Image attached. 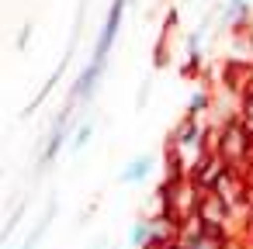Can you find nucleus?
Returning <instances> with one entry per match:
<instances>
[{
	"instance_id": "1",
	"label": "nucleus",
	"mask_w": 253,
	"mask_h": 249,
	"mask_svg": "<svg viewBox=\"0 0 253 249\" xmlns=\"http://www.w3.org/2000/svg\"><path fill=\"white\" fill-rule=\"evenodd\" d=\"M128 4H132V0H111L108 18H104V25H101V35H97V42H94V56H90V63L84 66L80 80L73 83V97H77L80 104H90L94 94H97V87H101V76H104V70H108V56H111V49H115V38H118V32H122V21H125Z\"/></svg>"
},
{
	"instance_id": "2",
	"label": "nucleus",
	"mask_w": 253,
	"mask_h": 249,
	"mask_svg": "<svg viewBox=\"0 0 253 249\" xmlns=\"http://www.w3.org/2000/svg\"><path fill=\"white\" fill-rule=\"evenodd\" d=\"M215 156H218L229 170H236V173H239V166L253 156V135L246 132V125H243L239 118H232V121L222 125L218 142H215Z\"/></svg>"
},
{
	"instance_id": "3",
	"label": "nucleus",
	"mask_w": 253,
	"mask_h": 249,
	"mask_svg": "<svg viewBox=\"0 0 253 249\" xmlns=\"http://www.w3.org/2000/svg\"><path fill=\"white\" fill-rule=\"evenodd\" d=\"M73 132H77V121H70V107H63V111H59V118H56V121H52V128H49L45 145H42L39 170H49V166L59 159V149L66 145V139H73Z\"/></svg>"
},
{
	"instance_id": "4",
	"label": "nucleus",
	"mask_w": 253,
	"mask_h": 249,
	"mask_svg": "<svg viewBox=\"0 0 253 249\" xmlns=\"http://www.w3.org/2000/svg\"><path fill=\"white\" fill-rule=\"evenodd\" d=\"M194 218H198V225H201V228H208V232H225V225H229V218H232V208H229L218 194L205 190V194H201V201H198Z\"/></svg>"
},
{
	"instance_id": "5",
	"label": "nucleus",
	"mask_w": 253,
	"mask_h": 249,
	"mask_svg": "<svg viewBox=\"0 0 253 249\" xmlns=\"http://www.w3.org/2000/svg\"><path fill=\"white\" fill-rule=\"evenodd\" d=\"M153 170H156V152H142V156H135V159H128V163L122 166V173H118V183H122V187L142 183V180H146Z\"/></svg>"
},
{
	"instance_id": "6",
	"label": "nucleus",
	"mask_w": 253,
	"mask_h": 249,
	"mask_svg": "<svg viewBox=\"0 0 253 249\" xmlns=\"http://www.w3.org/2000/svg\"><path fill=\"white\" fill-rule=\"evenodd\" d=\"M250 7H253V0H225V7H222V25L243 28V25L250 21Z\"/></svg>"
},
{
	"instance_id": "7",
	"label": "nucleus",
	"mask_w": 253,
	"mask_h": 249,
	"mask_svg": "<svg viewBox=\"0 0 253 249\" xmlns=\"http://www.w3.org/2000/svg\"><path fill=\"white\" fill-rule=\"evenodd\" d=\"M56 211H59V204H56V201H49V204H45V214L39 218V225H35V228H32V232L25 235V242H21L18 249H35V246L42 242V235L49 232V225H52V218H56Z\"/></svg>"
},
{
	"instance_id": "8",
	"label": "nucleus",
	"mask_w": 253,
	"mask_h": 249,
	"mask_svg": "<svg viewBox=\"0 0 253 249\" xmlns=\"http://www.w3.org/2000/svg\"><path fill=\"white\" fill-rule=\"evenodd\" d=\"M94 128H97V118H94V114L80 118V121H77V132H73V139H70V149H73V152H84V149L90 145V139H94Z\"/></svg>"
},
{
	"instance_id": "9",
	"label": "nucleus",
	"mask_w": 253,
	"mask_h": 249,
	"mask_svg": "<svg viewBox=\"0 0 253 249\" xmlns=\"http://www.w3.org/2000/svg\"><path fill=\"white\" fill-rule=\"evenodd\" d=\"M25 211H28V201H21V204H18V208H14L11 214H7L4 228H0V249H4V246L11 242V235H14V232H18V225L25 221Z\"/></svg>"
},
{
	"instance_id": "10",
	"label": "nucleus",
	"mask_w": 253,
	"mask_h": 249,
	"mask_svg": "<svg viewBox=\"0 0 253 249\" xmlns=\"http://www.w3.org/2000/svg\"><path fill=\"white\" fill-rule=\"evenodd\" d=\"M149 218H135L132 228H128V246L132 249H149Z\"/></svg>"
},
{
	"instance_id": "11",
	"label": "nucleus",
	"mask_w": 253,
	"mask_h": 249,
	"mask_svg": "<svg viewBox=\"0 0 253 249\" xmlns=\"http://www.w3.org/2000/svg\"><path fill=\"white\" fill-rule=\"evenodd\" d=\"M208 107H211V94H208V90H194L191 101H187V114H184V118H194V121H198Z\"/></svg>"
},
{
	"instance_id": "12",
	"label": "nucleus",
	"mask_w": 253,
	"mask_h": 249,
	"mask_svg": "<svg viewBox=\"0 0 253 249\" xmlns=\"http://www.w3.org/2000/svg\"><path fill=\"white\" fill-rule=\"evenodd\" d=\"M239 104H243V107H239V121H243V125H246V132L253 135V94H246Z\"/></svg>"
},
{
	"instance_id": "13",
	"label": "nucleus",
	"mask_w": 253,
	"mask_h": 249,
	"mask_svg": "<svg viewBox=\"0 0 253 249\" xmlns=\"http://www.w3.org/2000/svg\"><path fill=\"white\" fill-rule=\"evenodd\" d=\"M28 42H32V25H25V28L18 32V38H14V45H18V49H28Z\"/></svg>"
},
{
	"instance_id": "14",
	"label": "nucleus",
	"mask_w": 253,
	"mask_h": 249,
	"mask_svg": "<svg viewBox=\"0 0 253 249\" xmlns=\"http://www.w3.org/2000/svg\"><path fill=\"white\" fill-rule=\"evenodd\" d=\"M250 201H253V187H250Z\"/></svg>"
}]
</instances>
